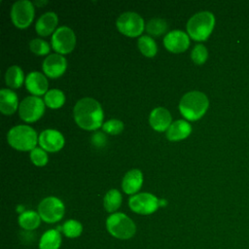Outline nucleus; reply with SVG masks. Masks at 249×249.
<instances>
[{
  "mask_svg": "<svg viewBox=\"0 0 249 249\" xmlns=\"http://www.w3.org/2000/svg\"><path fill=\"white\" fill-rule=\"evenodd\" d=\"M74 120L83 129L95 130L103 124V110L99 102L91 97L77 101L73 109Z\"/></svg>",
  "mask_w": 249,
  "mask_h": 249,
  "instance_id": "1",
  "label": "nucleus"
},
{
  "mask_svg": "<svg viewBox=\"0 0 249 249\" xmlns=\"http://www.w3.org/2000/svg\"><path fill=\"white\" fill-rule=\"evenodd\" d=\"M209 101L207 96L197 90L185 93L179 102V111L188 121L199 120L207 111Z\"/></svg>",
  "mask_w": 249,
  "mask_h": 249,
  "instance_id": "2",
  "label": "nucleus"
},
{
  "mask_svg": "<svg viewBox=\"0 0 249 249\" xmlns=\"http://www.w3.org/2000/svg\"><path fill=\"white\" fill-rule=\"evenodd\" d=\"M215 24L214 15L203 11L195 14L187 22L189 36L196 41H204L211 34Z\"/></svg>",
  "mask_w": 249,
  "mask_h": 249,
  "instance_id": "3",
  "label": "nucleus"
},
{
  "mask_svg": "<svg viewBox=\"0 0 249 249\" xmlns=\"http://www.w3.org/2000/svg\"><path fill=\"white\" fill-rule=\"evenodd\" d=\"M38 139L36 131L31 126L25 124H19L12 127L7 134L8 143L18 151L31 152L36 148Z\"/></svg>",
  "mask_w": 249,
  "mask_h": 249,
  "instance_id": "4",
  "label": "nucleus"
},
{
  "mask_svg": "<svg viewBox=\"0 0 249 249\" xmlns=\"http://www.w3.org/2000/svg\"><path fill=\"white\" fill-rule=\"evenodd\" d=\"M106 227L108 231L120 239H128L136 231L133 221L124 213H114L107 218Z\"/></svg>",
  "mask_w": 249,
  "mask_h": 249,
  "instance_id": "5",
  "label": "nucleus"
},
{
  "mask_svg": "<svg viewBox=\"0 0 249 249\" xmlns=\"http://www.w3.org/2000/svg\"><path fill=\"white\" fill-rule=\"evenodd\" d=\"M118 30L128 37L139 36L144 28L145 23L141 16L133 12H125L119 16L116 21Z\"/></svg>",
  "mask_w": 249,
  "mask_h": 249,
  "instance_id": "6",
  "label": "nucleus"
},
{
  "mask_svg": "<svg viewBox=\"0 0 249 249\" xmlns=\"http://www.w3.org/2000/svg\"><path fill=\"white\" fill-rule=\"evenodd\" d=\"M45 102L35 95L25 97L18 106V114L21 120L26 123H33L39 120L45 112Z\"/></svg>",
  "mask_w": 249,
  "mask_h": 249,
  "instance_id": "7",
  "label": "nucleus"
},
{
  "mask_svg": "<svg viewBox=\"0 0 249 249\" xmlns=\"http://www.w3.org/2000/svg\"><path fill=\"white\" fill-rule=\"evenodd\" d=\"M76 45L74 31L68 26L58 27L52 36V47L59 54L71 53Z\"/></svg>",
  "mask_w": 249,
  "mask_h": 249,
  "instance_id": "8",
  "label": "nucleus"
},
{
  "mask_svg": "<svg viewBox=\"0 0 249 249\" xmlns=\"http://www.w3.org/2000/svg\"><path fill=\"white\" fill-rule=\"evenodd\" d=\"M34 6L28 0L17 1L11 9L12 21L18 28L28 27L34 18Z\"/></svg>",
  "mask_w": 249,
  "mask_h": 249,
  "instance_id": "9",
  "label": "nucleus"
},
{
  "mask_svg": "<svg viewBox=\"0 0 249 249\" xmlns=\"http://www.w3.org/2000/svg\"><path fill=\"white\" fill-rule=\"evenodd\" d=\"M38 212L45 222L54 223L63 217L64 204L55 196H48L39 203Z\"/></svg>",
  "mask_w": 249,
  "mask_h": 249,
  "instance_id": "10",
  "label": "nucleus"
},
{
  "mask_svg": "<svg viewBox=\"0 0 249 249\" xmlns=\"http://www.w3.org/2000/svg\"><path fill=\"white\" fill-rule=\"evenodd\" d=\"M128 205L133 212L148 215L159 208L160 199L150 193H140L129 197Z\"/></svg>",
  "mask_w": 249,
  "mask_h": 249,
  "instance_id": "11",
  "label": "nucleus"
},
{
  "mask_svg": "<svg viewBox=\"0 0 249 249\" xmlns=\"http://www.w3.org/2000/svg\"><path fill=\"white\" fill-rule=\"evenodd\" d=\"M38 142L40 147L45 151L54 153L58 152L63 148L65 140L61 132L56 129L49 128L43 130L40 133Z\"/></svg>",
  "mask_w": 249,
  "mask_h": 249,
  "instance_id": "12",
  "label": "nucleus"
},
{
  "mask_svg": "<svg viewBox=\"0 0 249 249\" xmlns=\"http://www.w3.org/2000/svg\"><path fill=\"white\" fill-rule=\"evenodd\" d=\"M163 45L167 51L173 53H180L189 48L190 38L182 30H172L164 36Z\"/></svg>",
  "mask_w": 249,
  "mask_h": 249,
  "instance_id": "13",
  "label": "nucleus"
},
{
  "mask_svg": "<svg viewBox=\"0 0 249 249\" xmlns=\"http://www.w3.org/2000/svg\"><path fill=\"white\" fill-rule=\"evenodd\" d=\"M67 61L66 58L59 53L49 54L43 61L42 68L45 75L52 79L60 77L66 70Z\"/></svg>",
  "mask_w": 249,
  "mask_h": 249,
  "instance_id": "14",
  "label": "nucleus"
},
{
  "mask_svg": "<svg viewBox=\"0 0 249 249\" xmlns=\"http://www.w3.org/2000/svg\"><path fill=\"white\" fill-rule=\"evenodd\" d=\"M172 121L170 112L164 107H157L152 110L149 117V123L152 128L156 131H166Z\"/></svg>",
  "mask_w": 249,
  "mask_h": 249,
  "instance_id": "15",
  "label": "nucleus"
},
{
  "mask_svg": "<svg viewBox=\"0 0 249 249\" xmlns=\"http://www.w3.org/2000/svg\"><path fill=\"white\" fill-rule=\"evenodd\" d=\"M25 87L30 93L35 96H39L48 92L49 83L45 75L40 72L33 71L26 76Z\"/></svg>",
  "mask_w": 249,
  "mask_h": 249,
  "instance_id": "16",
  "label": "nucleus"
},
{
  "mask_svg": "<svg viewBox=\"0 0 249 249\" xmlns=\"http://www.w3.org/2000/svg\"><path fill=\"white\" fill-rule=\"evenodd\" d=\"M143 184V174L139 169L128 170L122 181L123 191L127 195H133L138 192Z\"/></svg>",
  "mask_w": 249,
  "mask_h": 249,
  "instance_id": "17",
  "label": "nucleus"
},
{
  "mask_svg": "<svg viewBox=\"0 0 249 249\" xmlns=\"http://www.w3.org/2000/svg\"><path fill=\"white\" fill-rule=\"evenodd\" d=\"M58 18L55 13L53 12H47L43 14L35 24V29L38 35L40 36H48L53 33L57 25Z\"/></svg>",
  "mask_w": 249,
  "mask_h": 249,
  "instance_id": "18",
  "label": "nucleus"
},
{
  "mask_svg": "<svg viewBox=\"0 0 249 249\" xmlns=\"http://www.w3.org/2000/svg\"><path fill=\"white\" fill-rule=\"evenodd\" d=\"M192 132L191 124L185 120L173 122L166 130V138L169 141H180L187 138Z\"/></svg>",
  "mask_w": 249,
  "mask_h": 249,
  "instance_id": "19",
  "label": "nucleus"
},
{
  "mask_svg": "<svg viewBox=\"0 0 249 249\" xmlns=\"http://www.w3.org/2000/svg\"><path fill=\"white\" fill-rule=\"evenodd\" d=\"M18 100L17 94L9 89H2L0 90V111L4 115H13L18 109Z\"/></svg>",
  "mask_w": 249,
  "mask_h": 249,
  "instance_id": "20",
  "label": "nucleus"
},
{
  "mask_svg": "<svg viewBox=\"0 0 249 249\" xmlns=\"http://www.w3.org/2000/svg\"><path fill=\"white\" fill-rule=\"evenodd\" d=\"M24 74L21 68L18 65L9 67L5 73V83L12 89H18L23 84Z\"/></svg>",
  "mask_w": 249,
  "mask_h": 249,
  "instance_id": "21",
  "label": "nucleus"
},
{
  "mask_svg": "<svg viewBox=\"0 0 249 249\" xmlns=\"http://www.w3.org/2000/svg\"><path fill=\"white\" fill-rule=\"evenodd\" d=\"M61 242V237L56 230L46 231L40 240L39 249H58Z\"/></svg>",
  "mask_w": 249,
  "mask_h": 249,
  "instance_id": "22",
  "label": "nucleus"
},
{
  "mask_svg": "<svg viewBox=\"0 0 249 249\" xmlns=\"http://www.w3.org/2000/svg\"><path fill=\"white\" fill-rule=\"evenodd\" d=\"M137 46L141 53L147 57H153L157 54V52H158L157 43L152 37L148 35H143L139 37L137 41Z\"/></svg>",
  "mask_w": 249,
  "mask_h": 249,
  "instance_id": "23",
  "label": "nucleus"
},
{
  "mask_svg": "<svg viewBox=\"0 0 249 249\" xmlns=\"http://www.w3.org/2000/svg\"><path fill=\"white\" fill-rule=\"evenodd\" d=\"M44 102L48 107L52 109H57L64 104L65 95L60 89H53L48 90V92L45 94Z\"/></svg>",
  "mask_w": 249,
  "mask_h": 249,
  "instance_id": "24",
  "label": "nucleus"
},
{
  "mask_svg": "<svg viewBox=\"0 0 249 249\" xmlns=\"http://www.w3.org/2000/svg\"><path fill=\"white\" fill-rule=\"evenodd\" d=\"M40 215L34 211H24L18 217V223L22 229L34 230L40 225Z\"/></svg>",
  "mask_w": 249,
  "mask_h": 249,
  "instance_id": "25",
  "label": "nucleus"
},
{
  "mask_svg": "<svg viewBox=\"0 0 249 249\" xmlns=\"http://www.w3.org/2000/svg\"><path fill=\"white\" fill-rule=\"evenodd\" d=\"M103 204L108 212H114L116 211L122 204V195L121 193L116 190L112 189L108 191L104 196Z\"/></svg>",
  "mask_w": 249,
  "mask_h": 249,
  "instance_id": "26",
  "label": "nucleus"
},
{
  "mask_svg": "<svg viewBox=\"0 0 249 249\" xmlns=\"http://www.w3.org/2000/svg\"><path fill=\"white\" fill-rule=\"evenodd\" d=\"M146 31L152 36H160L167 30V23L164 19L160 18H154L148 21L145 26Z\"/></svg>",
  "mask_w": 249,
  "mask_h": 249,
  "instance_id": "27",
  "label": "nucleus"
},
{
  "mask_svg": "<svg viewBox=\"0 0 249 249\" xmlns=\"http://www.w3.org/2000/svg\"><path fill=\"white\" fill-rule=\"evenodd\" d=\"M62 231L64 234L68 237H77L82 233L83 227L80 222L76 220H68L62 226Z\"/></svg>",
  "mask_w": 249,
  "mask_h": 249,
  "instance_id": "28",
  "label": "nucleus"
},
{
  "mask_svg": "<svg viewBox=\"0 0 249 249\" xmlns=\"http://www.w3.org/2000/svg\"><path fill=\"white\" fill-rule=\"evenodd\" d=\"M29 48H30V51L36 55H45L49 53L51 50L48 42L39 38L32 39L29 43Z\"/></svg>",
  "mask_w": 249,
  "mask_h": 249,
  "instance_id": "29",
  "label": "nucleus"
},
{
  "mask_svg": "<svg viewBox=\"0 0 249 249\" xmlns=\"http://www.w3.org/2000/svg\"><path fill=\"white\" fill-rule=\"evenodd\" d=\"M124 126V123L121 120L111 119L102 124V129L106 133L116 135V134H120L123 131Z\"/></svg>",
  "mask_w": 249,
  "mask_h": 249,
  "instance_id": "30",
  "label": "nucleus"
},
{
  "mask_svg": "<svg viewBox=\"0 0 249 249\" xmlns=\"http://www.w3.org/2000/svg\"><path fill=\"white\" fill-rule=\"evenodd\" d=\"M30 160L36 166H44L48 163L49 158L44 149L36 147L30 152Z\"/></svg>",
  "mask_w": 249,
  "mask_h": 249,
  "instance_id": "31",
  "label": "nucleus"
},
{
  "mask_svg": "<svg viewBox=\"0 0 249 249\" xmlns=\"http://www.w3.org/2000/svg\"><path fill=\"white\" fill-rule=\"evenodd\" d=\"M191 57L196 64H203L208 57V52L203 45L198 44L192 50Z\"/></svg>",
  "mask_w": 249,
  "mask_h": 249,
  "instance_id": "32",
  "label": "nucleus"
},
{
  "mask_svg": "<svg viewBox=\"0 0 249 249\" xmlns=\"http://www.w3.org/2000/svg\"><path fill=\"white\" fill-rule=\"evenodd\" d=\"M91 142L96 147H102L106 142V137L101 132H95L91 137Z\"/></svg>",
  "mask_w": 249,
  "mask_h": 249,
  "instance_id": "33",
  "label": "nucleus"
},
{
  "mask_svg": "<svg viewBox=\"0 0 249 249\" xmlns=\"http://www.w3.org/2000/svg\"><path fill=\"white\" fill-rule=\"evenodd\" d=\"M46 3H47V1H44V2H41V1H39V2H38V1H37V2H36V5H38V6H41V5H43V4H46Z\"/></svg>",
  "mask_w": 249,
  "mask_h": 249,
  "instance_id": "34",
  "label": "nucleus"
}]
</instances>
